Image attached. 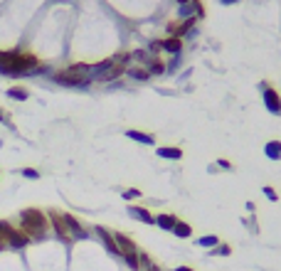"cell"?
Here are the masks:
<instances>
[{"label":"cell","mask_w":281,"mask_h":271,"mask_svg":"<svg viewBox=\"0 0 281 271\" xmlns=\"http://www.w3.org/2000/svg\"><path fill=\"white\" fill-rule=\"evenodd\" d=\"M222 2H224V5H237L239 0H222Z\"/></svg>","instance_id":"f1b7e54d"},{"label":"cell","mask_w":281,"mask_h":271,"mask_svg":"<svg viewBox=\"0 0 281 271\" xmlns=\"http://www.w3.org/2000/svg\"><path fill=\"white\" fill-rule=\"evenodd\" d=\"M7 96L15 99V101H25V99L30 96V91H27L25 86H10V89H7Z\"/></svg>","instance_id":"2e32d148"},{"label":"cell","mask_w":281,"mask_h":271,"mask_svg":"<svg viewBox=\"0 0 281 271\" xmlns=\"http://www.w3.org/2000/svg\"><path fill=\"white\" fill-rule=\"evenodd\" d=\"M0 119H5V114H2V111H0Z\"/></svg>","instance_id":"4dcf8cb0"},{"label":"cell","mask_w":281,"mask_h":271,"mask_svg":"<svg viewBox=\"0 0 281 271\" xmlns=\"http://www.w3.org/2000/svg\"><path fill=\"white\" fill-rule=\"evenodd\" d=\"M160 158H170V160H183V150L180 148H158Z\"/></svg>","instance_id":"e0dca14e"},{"label":"cell","mask_w":281,"mask_h":271,"mask_svg":"<svg viewBox=\"0 0 281 271\" xmlns=\"http://www.w3.org/2000/svg\"><path fill=\"white\" fill-rule=\"evenodd\" d=\"M52 79L57 84H65V86H89L91 81V67L89 65H70V67L60 69L52 74Z\"/></svg>","instance_id":"7a4b0ae2"},{"label":"cell","mask_w":281,"mask_h":271,"mask_svg":"<svg viewBox=\"0 0 281 271\" xmlns=\"http://www.w3.org/2000/svg\"><path fill=\"white\" fill-rule=\"evenodd\" d=\"M0 234L5 237V244H7L10 249H25V247L32 242L22 229H17V227L10 224V222H0Z\"/></svg>","instance_id":"3957f363"},{"label":"cell","mask_w":281,"mask_h":271,"mask_svg":"<svg viewBox=\"0 0 281 271\" xmlns=\"http://www.w3.org/2000/svg\"><path fill=\"white\" fill-rule=\"evenodd\" d=\"M264 155H267L269 160L279 163L281 160V140H269V143L264 145Z\"/></svg>","instance_id":"8fae6325"},{"label":"cell","mask_w":281,"mask_h":271,"mask_svg":"<svg viewBox=\"0 0 281 271\" xmlns=\"http://www.w3.org/2000/svg\"><path fill=\"white\" fill-rule=\"evenodd\" d=\"M94 232L101 237V242H104V247L111 252V254H116L119 257V247H116V239H114V234L106 229V227H94Z\"/></svg>","instance_id":"ba28073f"},{"label":"cell","mask_w":281,"mask_h":271,"mask_svg":"<svg viewBox=\"0 0 281 271\" xmlns=\"http://www.w3.org/2000/svg\"><path fill=\"white\" fill-rule=\"evenodd\" d=\"M65 222H67V229H70L71 239H86V237H89V232L81 227V222H79L74 214H65Z\"/></svg>","instance_id":"52a82bcc"},{"label":"cell","mask_w":281,"mask_h":271,"mask_svg":"<svg viewBox=\"0 0 281 271\" xmlns=\"http://www.w3.org/2000/svg\"><path fill=\"white\" fill-rule=\"evenodd\" d=\"M212 254H214V257H229V254H232V247H229V244H217V247L212 249Z\"/></svg>","instance_id":"ffe728a7"},{"label":"cell","mask_w":281,"mask_h":271,"mask_svg":"<svg viewBox=\"0 0 281 271\" xmlns=\"http://www.w3.org/2000/svg\"><path fill=\"white\" fill-rule=\"evenodd\" d=\"M22 175H25V178H30V180H37V178H40V173H37V170H32V168H25V170H22Z\"/></svg>","instance_id":"603a6c76"},{"label":"cell","mask_w":281,"mask_h":271,"mask_svg":"<svg viewBox=\"0 0 281 271\" xmlns=\"http://www.w3.org/2000/svg\"><path fill=\"white\" fill-rule=\"evenodd\" d=\"M136 198H140L139 190H126V193H124V200H136Z\"/></svg>","instance_id":"cb8c5ba5"},{"label":"cell","mask_w":281,"mask_h":271,"mask_svg":"<svg viewBox=\"0 0 281 271\" xmlns=\"http://www.w3.org/2000/svg\"><path fill=\"white\" fill-rule=\"evenodd\" d=\"M198 244H200V247H205V249H214V247L219 244V237H214V234H205V237H200V239H198Z\"/></svg>","instance_id":"d6986e66"},{"label":"cell","mask_w":281,"mask_h":271,"mask_svg":"<svg viewBox=\"0 0 281 271\" xmlns=\"http://www.w3.org/2000/svg\"><path fill=\"white\" fill-rule=\"evenodd\" d=\"M145 271H160V269H158V267L153 264V267H148V269H145Z\"/></svg>","instance_id":"f546056e"},{"label":"cell","mask_w":281,"mask_h":271,"mask_svg":"<svg viewBox=\"0 0 281 271\" xmlns=\"http://www.w3.org/2000/svg\"><path fill=\"white\" fill-rule=\"evenodd\" d=\"M126 74H129L131 79H136V81H148V79H150V71L145 67H129Z\"/></svg>","instance_id":"5bb4252c"},{"label":"cell","mask_w":281,"mask_h":271,"mask_svg":"<svg viewBox=\"0 0 281 271\" xmlns=\"http://www.w3.org/2000/svg\"><path fill=\"white\" fill-rule=\"evenodd\" d=\"M160 50L170 52V55H178L183 50V40L180 37H165V40H160Z\"/></svg>","instance_id":"30bf717a"},{"label":"cell","mask_w":281,"mask_h":271,"mask_svg":"<svg viewBox=\"0 0 281 271\" xmlns=\"http://www.w3.org/2000/svg\"><path fill=\"white\" fill-rule=\"evenodd\" d=\"M20 222H22V232L30 237V239H45L47 237V229H50V219L45 212H40L37 207H27L20 212Z\"/></svg>","instance_id":"6da1fadb"},{"label":"cell","mask_w":281,"mask_h":271,"mask_svg":"<svg viewBox=\"0 0 281 271\" xmlns=\"http://www.w3.org/2000/svg\"><path fill=\"white\" fill-rule=\"evenodd\" d=\"M5 247H7V244H5V237H2V234H0V252H2V249H5Z\"/></svg>","instance_id":"4316f807"},{"label":"cell","mask_w":281,"mask_h":271,"mask_svg":"<svg viewBox=\"0 0 281 271\" xmlns=\"http://www.w3.org/2000/svg\"><path fill=\"white\" fill-rule=\"evenodd\" d=\"M131 60H139V62H143V65H148V50H136V52H131Z\"/></svg>","instance_id":"44dd1931"},{"label":"cell","mask_w":281,"mask_h":271,"mask_svg":"<svg viewBox=\"0 0 281 271\" xmlns=\"http://www.w3.org/2000/svg\"><path fill=\"white\" fill-rule=\"evenodd\" d=\"M47 219H50V224L55 227V234H57L62 242H71V234H70V229H67L65 214H60L57 209H50V212H47Z\"/></svg>","instance_id":"5b68a950"},{"label":"cell","mask_w":281,"mask_h":271,"mask_svg":"<svg viewBox=\"0 0 281 271\" xmlns=\"http://www.w3.org/2000/svg\"><path fill=\"white\" fill-rule=\"evenodd\" d=\"M175 271H195V269H193V267H178Z\"/></svg>","instance_id":"83f0119b"},{"label":"cell","mask_w":281,"mask_h":271,"mask_svg":"<svg viewBox=\"0 0 281 271\" xmlns=\"http://www.w3.org/2000/svg\"><path fill=\"white\" fill-rule=\"evenodd\" d=\"M217 165H219L222 170H229V168H232V163H229V160H224V158H219V160H217Z\"/></svg>","instance_id":"484cf974"},{"label":"cell","mask_w":281,"mask_h":271,"mask_svg":"<svg viewBox=\"0 0 281 271\" xmlns=\"http://www.w3.org/2000/svg\"><path fill=\"white\" fill-rule=\"evenodd\" d=\"M155 224H158L160 229H165V232H173V227L178 224V217H175V214H158V217H155Z\"/></svg>","instance_id":"7c38bea8"},{"label":"cell","mask_w":281,"mask_h":271,"mask_svg":"<svg viewBox=\"0 0 281 271\" xmlns=\"http://www.w3.org/2000/svg\"><path fill=\"white\" fill-rule=\"evenodd\" d=\"M114 239H116V247H119V257H124V259L139 257V247L134 244L131 237H126V234H121V232H114Z\"/></svg>","instance_id":"8992f818"},{"label":"cell","mask_w":281,"mask_h":271,"mask_svg":"<svg viewBox=\"0 0 281 271\" xmlns=\"http://www.w3.org/2000/svg\"><path fill=\"white\" fill-rule=\"evenodd\" d=\"M145 69L150 71V76H158V74H163V71H165V65H163L160 60H155V57H153V60H148Z\"/></svg>","instance_id":"ac0fdd59"},{"label":"cell","mask_w":281,"mask_h":271,"mask_svg":"<svg viewBox=\"0 0 281 271\" xmlns=\"http://www.w3.org/2000/svg\"><path fill=\"white\" fill-rule=\"evenodd\" d=\"M129 214L131 217H136L139 222H143V224H155V217L145 209V207H139V204H131L129 207Z\"/></svg>","instance_id":"9c48e42d"},{"label":"cell","mask_w":281,"mask_h":271,"mask_svg":"<svg viewBox=\"0 0 281 271\" xmlns=\"http://www.w3.org/2000/svg\"><path fill=\"white\" fill-rule=\"evenodd\" d=\"M173 234H175V237H180V239H188V237L193 234V227H190L188 222H183V219H178V224L173 227Z\"/></svg>","instance_id":"9a60e30c"},{"label":"cell","mask_w":281,"mask_h":271,"mask_svg":"<svg viewBox=\"0 0 281 271\" xmlns=\"http://www.w3.org/2000/svg\"><path fill=\"white\" fill-rule=\"evenodd\" d=\"M264 195H267L269 200H274V203L279 200V195H277V190H272V188H264Z\"/></svg>","instance_id":"d4e9b609"},{"label":"cell","mask_w":281,"mask_h":271,"mask_svg":"<svg viewBox=\"0 0 281 271\" xmlns=\"http://www.w3.org/2000/svg\"><path fill=\"white\" fill-rule=\"evenodd\" d=\"M126 136H129L131 140H136V143H143V145H153V143H155V138L150 134H143V131H136V129L126 131Z\"/></svg>","instance_id":"4fadbf2b"},{"label":"cell","mask_w":281,"mask_h":271,"mask_svg":"<svg viewBox=\"0 0 281 271\" xmlns=\"http://www.w3.org/2000/svg\"><path fill=\"white\" fill-rule=\"evenodd\" d=\"M262 89H264V106L269 114L281 116V94L274 86H267V81H262Z\"/></svg>","instance_id":"277c9868"},{"label":"cell","mask_w":281,"mask_h":271,"mask_svg":"<svg viewBox=\"0 0 281 271\" xmlns=\"http://www.w3.org/2000/svg\"><path fill=\"white\" fill-rule=\"evenodd\" d=\"M139 262H140V269L145 271L148 267H153V262H150V257L145 254V252H139Z\"/></svg>","instance_id":"7402d4cb"}]
</instances>
